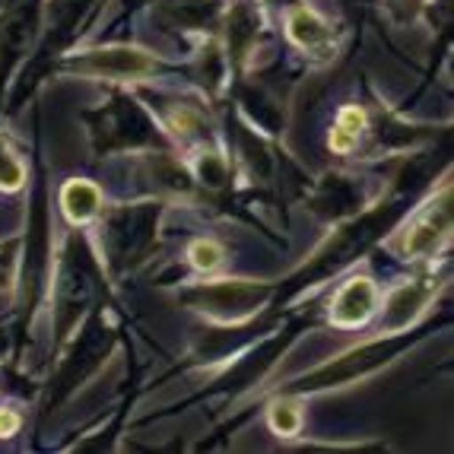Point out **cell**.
Segmentation results:
<instances>
[{
    "label": "cell",
    "mask_w": 454,
    "mask_h": 454,
    "mask_svg": "<svg viewBox=\"0 0 454 454\" xmlns=\"http://www.w3.org/2000/svg\"><path fill=\"white\" fill-rule=\"evenodd\" d=\"M102 264L92 254L90 242L80 232H67L51 283V321H54V349H61L80 327V321L92 311L102 289Z\"/></svg>",
    "instance_id": "6da1fadb"
},
{
    "label": "cell",
    "mask_w": 454,
    "mask_h": 454,
    "mask_svg": "<svg viewBox=\"0 0 454 454\" xmlns=\"http://www.w3.org/2000/svg\"><path fill=\"white\" fill-rule=\"evenodd\" d=\"M80 118L90 128L96 156H112V153L144 150V146L162 144L160 121L128 92H112L102 106L90 108Z\"/></svg>",
    "instance_id": "7a4b0ae2"
},
{
    "label": "cell",
    "mask_w": 454,
    "mask_h": 454,
    "mask_svg": "<svg viewBox=\"0 0 454 454\" xmlns=\"http://www.w3.org/2000/svg\"><path fill=\"white\" fill-rule=\"evenodd\" d=\"M98 0H45V20H42V35H38L35 45V58L29 61L23 74V83H20V92L13 98V112L20 108V102L26 98V92L35 83H42V76L51 70L54 58H61L64 48L76 38V32H83L86 20L96 13Z\"/></svg>",
    "instance_id": "3957f363"
},
{
    "label": "cell",
    "mask_w": 454,
    "mask_h": 454,
    "mask_svg": "<svg viewBox=\"0 0 454 454\" xmlns=\"http://www.w3.org/2000/svg\"><path fill=\"white\" fill-rule=\"evenodd\" d=\"M156 229H160V207L156 204H128L106 210L98 239H102L108 270L121 273L134 267L156 242Z\"/></svg>",
    "instance_id": "277c9868"
},
{
    "label": "cell",
    "mask_w": 454,
    "mask_h": 454,
    "mask_svg": "<svg viewBox=\"0 0 454 454\" xmlns=\"http://www.w3.org/2000/svg\"><path fill=\"white\" fill-rule=\"evenodd\" d=\"M112 343H114V327L108 325L106 311L92 309L90 318L80 327V337H76L74 347H70L67 359H64L58 375H54L48 410H54L61 401H67L70 394L83 385L98 365L106 363V356L112 353Z\"/></svg>",
    "instance_id": "5b68a950"
},
{
    "label": "cell",
    "mask_w": 454,
    "mask_h": 454,
    "mask_svg": "<svg viewBox=\"0 0 454 454\" xmlns=\"http://www.w3.org/2000/svg\"><path fill=\"white\" fill-rule=\"evenodd\" d=\"M273 295V283L254 280H216V283H194L182 289V299L188 309L200 311L213 321H242L254 311H261Z\"/></svg>",
    "instance_id": "8992f818"
},
{
    "label": "cell",
    "mask_w": 454,
    "mask_h": 454,
    "mask_svg": "<svg viewBox=\"0 0 454 454\" xmlns=\"http://www.w3.org/2000/svg\"><path fill=\"white\" fill-rule=\"evenodd\" d=\"M51 70L124 83V80H146V76H156L160 74V61H156L150 51H144V48L102 45V48H86V51L67 54L61 61H54Z\"/></svg>",
    "instance_id": "52a82bcc"
},
{
    "label": "cell",
    "mask_w": 454,
    "mask_h": 454,
    "mask_svg": "<svg viewBox=\"0 0 454 454\" xmlns=\"http://www.w3.org/2000/svg\"><path fill=\"white\" fill-rule=\"evenodd\" d=\"M403 347H407V337H403V333H391V337H381V340L363 343V347L337 356L333 363L309 372L305 379L293 381V385L286 387V394L321 391V387H337V385H347V381H356V379H363V375H369V372L381 369V365L397 356Z\"/></svg>",
    "instance_id": "ba28073f"
},
{
    "label": "cell",
    "mask_w": 454,
    "mask_h": 454,
    "mask_svg": "<svg viewBox=\"0 0 454 454\" xmlns=\"http://www.w3.org/2000/svg\"><path fill=\"white\" fill-rule=\"evenodd\" d=\"M45 20V0H10L0 10V102L13 74L35 51Z\"/></svg>",
    "instance_id": "9c48e42d"
},
{
    "label": "cell",
    "mask_w": 454,
    "mask_h": 454,
    "mask_svg": "<svg viewBox=\"0 0 454 454\" xmlns=\"http://www.w3.org/2000/svg\"><path fill=\"white\" fill-rule=\"evenodd\" d=\"M394 216H397V200H387V204L375 207V210H369L365 216H359L356 223L343 226L340 232H333L331 242L315 254V264L305 267V283L325 280V277L337 273L340 267H347L359 251H365L381 232H385V226Z\"/></svg>",
    "instance_id": "30bf717a"
},
{
    "label": "cell",
    "mask_w": 454,
    "mask_h": 454,
    "mask_svg": "<svg viewBox=\"0 0 454 454\" xmlns=\"http://www.w3.org/2000/svg\"><path fill=\"white\" fill-rule=\"evenodd\" d=\"M448 232H451V188L445 184V191L439 197H432L429 204L410 220L407 232L397 242V251L403 258H429L442 248Z\"/></svg>",
    "instance_id": "8fae6325"
},
{
    "label": "cell",
    "mask_w": 454,
    "mask_h": 454,
    "mask_svg": "<svg viewBox=\"0 0 454 454\" xmlns=\"http://www.w3.org/2000/svg\"><path fill=\"white\" fill-rule=\"evenodd\" d=\"M439 293V277H419L413 283H403L391 293L385 305V315H381V337H391V333H403L413 321L423 315V309L429 305L432 295Z\"/></svg>",
    "instance_id": "7c38bea8"
},
{
    "label": "cell",
    "mask_w": 454,
    "mask_h": 454,
    "mask_svg": "<svg viewBox=\"0 0 454 454\" xmlns=\"http://www.w3.org/2000/svg\"><path fill=\"white\" fill-rule=\"evenodd\" d=\"M286 35L295 48H302L311 58H327L337 48V32L325 16L311 7H293L286 13Z\"/></svg>",
    "instance_id": "4fadbf2b"
},
{
    "label": "cell",
    "mask_w": 454,
    "mask_h": 454,
    "mask_svg": "<svg viewBox=\"0 0 454 454\" xmlns=\"http://www.w3.org/2000/svg\"><path fill=\"white\" fill-rule=\"evenodd\" d=\"M379 302V293H375V283L369 277H353L340 286V293L333 295L331 305V321L337 327H359L372 318Z\"/></svg>",
    "instance_id": "5bb4252c"
},
{
    "label": "cell",
    "mask_w": 454,
    "mask_h": 454,
    "mask_svg": "<svg viewBox=\"0 0 454 454\" xmlns=\"http://www.w3.org/2000/svg\"><path fill=\"white\" fill-rule=\"evenodd\" d=\"M61 210L74 226L96 220L102 213V188L86 182V178H70L61 188Z\"/></svg>",
    "instance_id": "9a60e30c"
},
{
    "label": "cell",
    "mask_w": 454,
    "mask_h": 454,
    "mask_svg": "<svg viewBox=\"0 0 454 454\" xmlns=\"http://www.w3.org/2000/svg\"><path fill=\"white\" fill-rule=\"evenodd\" d=\"M220 13V0H162L160 20L168 29H204Z\"/></svg>",
    "instance_id": "2e32d148"
},
{
    "label": "cell",
    "mask_w": 454,
    "mask_h": 454,
    "mask_svg": "<svg viewBox=\"0 0 454 454\" xmlns=\"http://www.w3.org/2000/svg\"><path fill=\"white\" fill-rule=\"evenodd\" d=\"M226 38H229V61H245L251 51V45L258 42V13L248 4L229 10L226 20Z\"/></svg>",
    "instance_id": "e0dca14e"
},
{
    "label": "cell",
    "mask_w": 454,
    "mask_h": 454,
    "mask_svg": "<svg viewBox=\"0 0 454 454\" xmlns=\"http://www.w3.org/2000/svg\"><path fill=\"white\" fill-rule=\"evenodd\" d=\"M359 200V188L347 178H337L333 184H325L318 191V197L311 200V210H318L321 216H343L347 210H353Z\"/></svg>",
    "instance_id": "ac0fdd59"
},
{
    "label": "cell",
    "mask_w": 454,
    "mask_h": 454,
    "mask_svg": "<svg viewBox=\"0 0 454 454\" xmlns=\"http://www.w3.org/2000/svg\"><path fill=\"white\" fill-rule=\"evenodd\" d=\"M365 128V112L359 106L340 108V118H337V128L331 134V150L333 153H349L359 144V134Z\"/></svg>",
    "instance_id": "d6986e66"
},
{
    "label": "cell",
    "mask_w": 454,
    "mask_h": 454,
    "mask_svg": "<svg viewBox=\"0 0 454 454\" xmlns=\"http://www.w3.org/2000/svg\"><path fill=\"white\" fill-rule=\"evenodd\" d=\"M23 184H26L23 160L16 156V150L10 146L7 137L0 134V191L13 194V191H23Z\"/></svg>",
    "instance_id": "ffe728a7"
},
{
    "label": "cell",
    "mask_w": 454,
    "mask_h": 454,
    "mask_svg": "<svg viewBox=\"0 0 454 454\" xmlns=\"http://www.w3.org/2000/svg\"><path fill=\"white\" fill-rule=\"evenodd\" d=\"M267 423H270V429L277 432V435H283V439L295 435V432H299V426H302V413H299V403H293L289 397L277 401L270 407V413H267Z\"/></svg>",
    "instance_id": "44dd1931"
},
{
    "label": "cell",
    "mask_w": 454,
    "mask_h": 454,
    "mask_svg": "<svg viewBox=\"0 0 454 454\" xmlns=\"http://www.w3.org/2000/svg\"><path fill=\"white\" fill-rule=\"evenodd\" d=\"M197 178L210 184V188H223L229 182V160L220 156V153H204L197 160Z\"/></svg>",
    "instance_id": "7402d4cb"
},
{
    "label": "cell",
    "mask_w": 454,
    "mask_h": 454,
    "mask_svg": "<svg viewBox=\"0 0 454 454\" xmlns=\"http://www.w3.org/2000/svg\"><path fill=\"white\" fill-rule=\"evenodd\" d=\"M20 248H23V239H20V235L0 242V289H7L10 283H13L16 267H20Z\"/></svg>",
    "instance_id": "603a6c76"
},
{
    "label": "cell",
    "mask_w": 454,
    "mask_h": 454,
    "mask_svg": "<svg viewBox=\"0 0 454 454\" xmlns=\"http://www.w3.org/2000/svg\"><path fill=\"white\" fill-rule=\"evenodd\" d=\"M188 258L197 270H216L223 261V248L216 242H210V239H197L188 248Z\"/></svg>",
    "instance_id": "cb8c5ba5"
},
{
    "label": "cell",
    "mask_w": 454,
    "mask_h": 454,
    "mask_svg": "<svg viewBox=\"0 0 454 454\" xmlns=\"http://www.w3.org/2000/svg\"><path fill=\"white\" fill-rule=\"evenodd\" d=\"M20 426H23V419H20V413L10 407H0V439H10V435H16L20 432Z\"/></svg>",
    "instance_id": "d4e9b609"
}]
</instances>
